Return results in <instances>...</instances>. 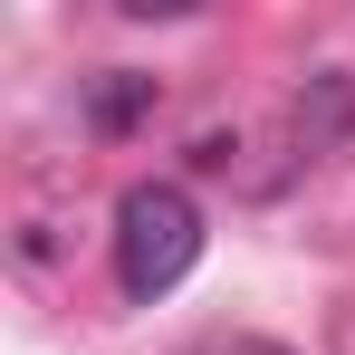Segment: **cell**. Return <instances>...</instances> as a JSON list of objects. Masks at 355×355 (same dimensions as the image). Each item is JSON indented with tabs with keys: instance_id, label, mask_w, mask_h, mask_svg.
<instances>
[{
	"instance_id": "cell-2",
	"label": "cell",
	"mask_w": 355,
	"mask_h": 355,
	"mask_svg": "<svg viewBox=\"0 0 355 355\" xmlns=\"http://www.w3.org/2000/svg\"><path fill=\"white\" fill-rule=\"evenodd\" d=\"M346 125H355V87L346 77H317V96H297V135L307 144H336Z\"/></svg>"
},
{
	"instance_id": "cell-4",
	"label": "cell",
	"mask_w": 355,
	"mask_h": 355,
	"mask_svg": "<svg viewBox=\"0 0 355 355\" xmlns=\"http://www.w3.org/2000/svg\"><path fill=\"white\" fill-rule=\"evenodd\" d=\"M221 355H288V346H269V336H231Z\"/></svg>"
},
{
	"instance_id": "cell-1",
	"label": "cell",
	"mask_w": 355,
	"mask_h": 355,
	"mask_svg": "<svg viewBox=\"0 0 355 355\" xmlns=\"http://www.w3.org/2000/svg\"><path fill=\"white\" fill-rule=\"evenodd\" d=\"M192 259H202V202L182 192V182H135L116 202V279L125 297H173L192 279Z\"/></svg>"
},
{
	"instance_id": "cell-3",
	"label": "cell",
	"mask_w": 355,
	"mask_h": 355,
	"mask_svg": "<svg viewBox=\"0 0 355 355\" xmlns=\"http://www.w3.org/2000/svg\"><path fill=\"white\" fill-rule=\"evenodd\" d=\"M144 106H154V77H135V67H106V87H96V106H87V116H96V135H125Z\"/></svg>"
}]
</instances>
